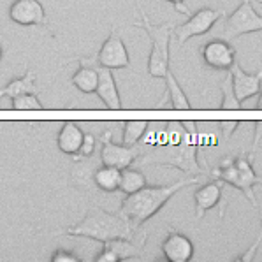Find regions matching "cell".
Masks as SVG:
<instances>
[{"instance_id": "obj_2", "label": "cell", "mask_w": 262, "mask_h": 262, "mask_svg": "<svg viewBox=\"0 0 262 262\" xmlns=\"http://www.w3.org/2000/svg\"><path fill=\"white\" fill-rule=\"evenodd\" d=\"M66 236L74 237H88V239L106 243L111 239H120V237H136V229L122 213H111L106 209H90L78 224L71 225L69 229L62 232Z\"/></svg>"}, {"instance_id": "obj_12", "label": "cell", "mask_w": 262, "mask_h": 262, "mask_svg": "<svg viewBox=\"0 0 262 262\" xmlns=\"http://www.w3.org/2000/svg\"><path fill=\"white\" fill-rule=\"evenodd\" d=\"M9 18L21 27H42L46 11L39 0H14L9 7Z\"/></svg>"}, {"instance_id": "obj_26", "label": "cell", "mask_w": 262, "mask_h": 262, "mask_svg": "<svg viewBox=\"0 0 262 262\" xmlns=\"http://www.w3.org/2000/svg\"><path fill=\"white\" fill-rule=\"evenodd\" d=\"M95 146H97L95 136L84 134V139H83V143H81V148H79V151L74 155V159L79 160V159H88V157H92V155H94V151H95Z\"/></svg>"}, {"instance_id": "obj_21", "label": "cell", "mask_w": 262, "mask_h": 262, "mask_svg": "<svg viewBox=\"0 0 262 262\" xmlns=\"http://www.w3.org/2000/svg\"><path fill=\"white\" fill-rule=\"evenodd\" d=\"M120 178H122V171L116 167H110V166H102L94 172L95 185L102 192L120 190Z\"/></svg>"}, {"instance_id": "obj_14", "label": "cell", "mask_w": 262, "mask_h": 262, "mask_svg": "<svg viewBox=\"0 0 262 262\" xmlns=\"http://www.w3.org/2000/svg\"><path fill=\"white\" fill-rule=\"evenodd\" d=\"M164 259L169 262H190L193 259V243L190 237L181 234V232H169L166 239L160 245Z\"/></svg>"}, {"instance_id": "obj_19", "label": "cell", "mask_w": 262, "mask_h": 262, "mask_svg": "<svg viewBox=\"0 0 262 262\" xmlns=\"http://www.w3.org/2000/svg\"><path fill=\"white\" fill-rule=\"evenodd\" d=\"M37 86H35V72L28 71L25 76L18 79H13L9 84L0 88V99H11L21 95V94H35Z\"/></svg>"}, {"instance_id": "obj_17", "label": "cell", "mask_w": 262, "mask_h": 262, "mask_svg": "<svg viewBox=\"0 0 262 262\" xmlns=\"http://www.w3.org/2000/svg\"><path fill=\"white\" fill-rule=\"evenodd\" d=\"M84 139V132L78 127V123L74 122H66L62 125L58 132V138H56V144H58L60 151L66 153V155L74 157L76 153L81 148V143Z\"/></svg>"}, {"instance_id": "obj_30", "label": "cell", "mask_w": 262, "mask_h": 262, "mask_svg": "<svg viewBox=\"0 0 262 262\" xmlns=\"http://www.w3.org/2000/svg\"><path fill=\"white\" fill-rule=\"evenodd\" d=\"M166 2L172 4V6H174V9L178 11V13H183V14L190 16V11H188V7H185V0H166Z\"/></svg>"}, {"instance_id": "obj_6", "label": "cell", "mask_w": 262, "mask_h": 262, "mask_svg": "<svg viewBox=\"0 0 262 262\" xmlns=\"http://www.w3.org/2000/svg\"><path fill=\"white\" fill-rule=\"evenodd\" d=\"M262 30V16L253 9L252 0H243L224 21V35L227 41L245 34Z\"/></svg>"}, {"instance_id": "obj_31", "label": "cell", "mask_w": 262, "mask_h": 262, "mask_svg": "<svg viewBox=\"0 0 262 262\" xmlns=\"http://www.w3.org/2000/svg\"><path fill=\"white\" fill-rule=\"evenodd\" d=\"M237 127V123L236 122H232V123H222V128H224V134H225V138H229V136L234 132V128Z\"/></svg>"}, {"instance_id": "obj_27", "label": "cell", "mask_w": 262, "mask_h": 262, "mask_svg": "<svg viewBox=\"0 0 262 262\" xmlns=\"http://www.w3.org/2000/svg\"><path fill=\"white\" fill-rule=\"evenodd\" d=\"M79 259L76 253L69 252V250H56L51 255V262H79Z\"/></svg>"}, {"instance_id": "obj_29", "label": "cell", "mask_w": 262, "mask_h": 262, "mask_svg": "<svg viewBox=\"0 0 262 262\" xmlns=\"http://www.w3.org/2000/svg\"><path fill=\"white\" fill-rule=\"evenodd\" d=\"M262 143V122H255V136H253V151L252 155L257 151V148L260 146Z\"/></svg>"}, {"instance_id": "obj_10", "label": "cell", "mask_w": 262, "mask_h": 262, "mask_svg": "<svg viewBox=\"0 0 262 262\" xmlns=\"http://www.w3.org/2000/svg\"><path fill=\"white\" fill-rule=\"evenodd\" d=\"M201 56L206 67L213 71H231L236 63V50L227 39H213L201 50Z\"/></svg>"}, {"instance_id": "obj_33", "label": "cell", "mask_w": 262, "mask_h": 262, "mask_svg": "<svg viewBox=\"0 0 262 262\" xmlns=\"http://www.w3.org/2000/svg\"><path fill=\"white\" fill-rule=\"evenodd\" d=\"M0 58H2V48H0Z\"/></svg>"}, {"instance_id": "obj_35", "label": "cell", "mask_w": 262, "mask_h": 262, "mask_svg": "<svg viewBox=\"0 0 262 262\" xmlns=\"http://www.w3.org/2000/svg\"><path fill=\"white\" fill-rule=\"evenodd\" d=\"M260 225H262V219H260Z\"/></svg>"}, {"instance_id": "obj_18", "label": "cell", "mask_w": 262, "mask_h": 262, "mask_svg": "<svg viewBox=\"0 0 262 262\" xmlns=\"http://www.w3.org/2000/svg\"><path fill=\"white\" fill-rule=\"evenodd\" d=\"M71 83L83 94H95L99 83V66H88L86 60H81V67L72 74Z\"/></svg>"}, {"instance_id": "obj_23", "label": "cell", "mask_w": 262, "mask_h": 262, "mask_svg": "<svg viewBox=\"0 0 262 262\" xmlns=\"http://www.w3.org/2000/svg\"><path fill=\"white\" fill-rule=\"evenodd\" d=\"M148 125H150V123L144 122V120H128V122H125L123 123L122 143L127 144V146H136V144L143 139Z\"/></svg>"}, {"instance_id": "obj_20", "label": "cell", "mask_w": 262, "mask_h": 262, "mask_svg": "<svg viewBox=\"0 0 262 262\" xmlns=\"http://www.w3.org/2000/svg\"><path fill=\"white\" fill-rule=\"evenodd\" d=\"M164 79H166V88H167L166 95L169 97V100H171L172 110H190V100H188V97L185 95V92H183V88L180 86V83L176 81V78L171 69L166 72Z\"/></svg>"}, {"instance_id": "obj_11", "label": "cell", "mask_w": 262, "mask_h": 262, "mask_svg": "<svg viewBox=\"0 0 262 262\" xmlns=\"http://www.w3.org/2000/svg\"><path fill=\"white\" fill-rule=\"evenodd\" d=\"M144 241L146 237H143L141 241H134V237L127 239V237H120V239H111L102 243V252L95 257L97 262H120L125 259H132L143 253Z\"/></svg>"}, {"instance_id": "obj_32", "label": "cell", "mask_w": 262, "mask_h": 262, "mask_svg": "<svg viewBox=\"0 0 262 262\" xmlns=\"http://www.w3.org/2000/svg\"><path fill=\"white\" fill-rule=\"evenodd\" d=\"M257 107L262 110V88H260V94H259V100H257Z\"/></svg>"}, {"instance_id": "obj_24", "label": "cell", "mask_w": 262, "mask_h": 262, "mask_svg": "<svg viewBox=\"0 0 262 262\" xmlns=\"http://www.w3.org/2000/svg\"><path fill=\"white\" fill-rule=\"evenodd\" d=\"M241 107V102L236 99L234 90H232L231 76L225 78V81L222 83V110H237Z\"/></svg>"}, {"instance_id": "obj_5", "label": "cell", "mask_w": 262, "mask_h": 262, "mask_svg": "<svg viewBox=\"0 0 262 262\" xmlns=\"http://www.w3.org/2000/svg\"><path fill=\"white\" fill-rule=\"evenodd\" d=\"M138 6V13L141 16V21H136V27H141L148 34L151 42L150 56H148V74L151 78H164L166 72L171 69V35L174 32V25L172 23H164V25H153L150 18L144 13V9L141 7L139 0H134Z\"/></svg>"}, {"instance_id": "obj_15", "label": "cell", "mask_w": 262, "mask_h": 262, "mask_svg": "<svg viewBox=\"0 0 262 262\" xmlns=\"http://www.w3.org/2000/svg\"><path fill=\"white\" fill-rule=\"evenodd\" d=\"M95 94L106 104L107 110H120L122 107V99H120V92L118 86H116L115 76L106 67H99V83H97Z\"/></svg>"}, {"instance_id": "obj_4", "label": "cell", "mask_w": 262, "mask_h": 262, "mask_svg": "<svg viewBox=\"0 0 262 262\" xmlns=\"http://www.w3.org/2000/svg\"><path fill=\"white\" fill-rule=\"evenodd\" d=\"M144 166H171L190 176L203 174L197 162V141L193 139L192 132H185L183 139L171 144H159L151 153L143 157Z\"/></svg>"}, {"instance_id": "obj_22", "label": "cell", "mask_w": 262, "mask_h": 262, "mask_svg": "<svg viewBox=\"0 0 262 262\" xmlns=\"http://www.w3.org/2000/svg\"><path fill=\"white\" fill-rule=\"evenodd\" d=\"M143 187H146V178L138 169H122V178H120V192H123L125 195L141 190Z\"/></svg>"}, {"instance_id": "obj_8", "label": "cell", "mask_w": 262, "mask_h": 262, "mask_svg": "<svg viewBox=\"0 0 262 262\" xmlns=\"http://www.w3.org/2000/svg\"><path fill=\"white\" fill-rule=\"evenodd\" d=\"M100 160H102V166H110L116 169H127L141 157V148L136 146H127V144H116L111 141V132L100 138Z\"/></svg>"}, {"instance_id": "obj_13", "label": "cell", "mask_w": 262, "mask_h": 262, "mask_svg": "<svg viewBox=\"0 0 262 262\" xmlns=\"http://www.w3.org/2000/svg\"><path fill=\"white\" fill-rule=\"evenodd\" d=\"M229 76H231L232 90H234L236 99L239 100L241 104H243L245 100L260 94L262 71L255 72V74H248V72H245L237 63H234V66L231 67V71H229Z\"/></svg>"}, {"instance_id": "obj_28", "label": "cell", "mask_w": 262, "mask_h": 262, "mask_svg": "<svg viewBox=\"0 0 262 262\" xmlns=\"http://www.w3.org/2000/svg\"><path fill=\"white\" fill-rule=\"evenodd\" d=\"M260 241H262V234L260 236H257V239H255V243L250 247L247 252L243 253V255H239L237 259L234 260H243V262H250V260H253L255 259V255H257V250H259V245H260Z\"/></svg>"}, {"instance_id": "obj_7", "label": "cell", "mask_w": 262, "mask_h": 262, "mask_svg": "<svg viewBox=\"0 0 262 262\" xmlns=\"http://www.w3.org/2000/svg\"><path fill=\"white\" fill-rule=\"evenodd\" d=\"M222 16H224L222 11L211 9V7H204V9H199L197 13L188 16L187 21H185L183 25H180L178 28H174L172 34H176V41H178V44L181 46V44H185L193 37L208 34Z\"/></svg>"}, {"instance_id": "obj_25", "label": "cell", "mask_w": 262, "mask_h": 262, "mask_svg": "<svg viewBox=\"0 0 262 262\" xmlns=\"http://www.w3.org/2000/svg\"><path fill=\"white\" fill-rule=\"evenodd\" d=\"M13 107L14 110H19V111H25V110H41L42 104L41 100L37 99L35 94H21L18 97L13 99Z\"/></svg>"}, {"instance_id": "obj_9", "label": "cell", "mask_w": 262, "mask_h": 262, "mask_svg": "<svg viewBox=\"0 0 262 262\" xmlns=\"http://www.w3.org/2000/svg\"><path fill=\"white\" fill-rule=\"evenodd\" d=\"M95 63L99 67H106V69H123V67L130 66V56L125 48V42L118 35V32L113 30L104 44L100 46L99 53L95 56Z\"/></svg>"}, {"instance_id": "obj_34", "label": "cell", "mask_w": 262, "mask_h": 262, "mask_svg": "<svg viewBox=\"0 0 262 262\" xmlns=\"http://www.w3.org/2000/svg\"><path fill=\"white\" fill-rule=\"evenodd\" d=\"M257 2H259V4H262V0H257Z\"/></svg>"}, {"instance_id": "obj_16", "label": "cell", "mask_w": 262, "mask_h": 262, "mask_svg": "<svg viewBox=\"0 0 262 262\" xmlns=\"http://www.w3.org/2000/svg\"><path fill=\"white\" fill-rule=\"evenodd\" d=\"M193 201H195V216L203 219L206 211L219 206V203L222 201V183L213 180L211 183L199 187L193 192Z\"/></svg>"}, {"instance_id": "obj_3", "label": "cell", "mask_w": 262, "mask_h": 262, "mask_svg": "<svg viewBox=\"0 0 262 262\" xmlns=\"http://www.w3.org/2000/svg\"><path fill=\"white\" fill-rule=\"evenodd\" d=\"M211 180L232 185L239 192H243V195L247 197L253 206L255 208L259 206L253 188L257 185H262V176L257 174L255 169L252 166V153L224 159L211 171Z\"/></svg>"}, {"instance_id": "obj_1", "label": "cell", "mask_w": 262, "mask_h": 262, "mask_svg": "<svg viewBox=\"0 0 262 262\" xmlns=\"http://www.w3.org/2000/svg\"><path fill=\"white\" fill-rule=\"evenodd\" d=\"M201 183V176H188V178L178 180L171 185H153V187H143L141 190L125 197L120 213L132 224V227L138 231L146 220L160 211L181 188L192 187Z\"/></svg>"}]
</instances>
